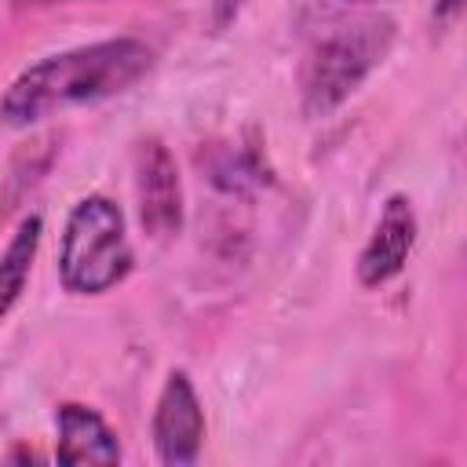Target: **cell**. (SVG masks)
Instances as JSON below:
<instances>
[{"label": "cell", "mask_w": 467, "mask_h": 467, "mask_svg": "<svg viewBox=\"0 0 467 467\" xmlns=\"http://www.w3.org/2000/svg\"><path fill=\"white\" fill-rule=\"evenodd\" d=\"M153 66V51L135 36L99 40L73 51L47 55L22 69L0 99V117L7 124H33L51 117L55 109L102 102L109 95L128 91Z\"/></svg>", "instance_id": "6da1fadb"}, {"label": "cell", "mask_w": 467, "mask_h": 467, "mask_svg": "<svg viewBox=\"0 0 467 467\" xmlns=\"http://www.w3.org/2000/svg\"><path fill=\"white\" fill-rule=\"evenodd\" d=\"M390 40H394V26L387 18L336 26L321 40H314L299 73L303 113L325 117L336 106H343L361 88V80L383 62Z\"/></svg>", "instance_id": "7a4b0ae2"}, {"label": "cell", "mask_w": 467, "mask_h": 467, "mask_svg": "<svg viewBox=\"0 0 467 467\" xmlns=\"http://www.w3.org/2000/svg\"><path fill=\"white\" fill-rule=\"evenodd\" d=\"M128 270H131V244L124 234L120 208L102 193L77 201L66 219L62 252H58V277L66 292L102 296L113 285H120Z\"/></svg>", "instance_id": "3957f363"}, {"label": "cell", "mask_w": 467, "mask_h": 467, "mask_svg": "<svg viewBox=\"0 0 467 467\" xmlns=\"http://www.w3.org/2000/svg\"><path fill=\"white\" fill-rule=\"evenodd\" d=\"M135 193L139 223L153 241L179 234L182 226V182L171 150L161 139H139L135 146Z\"/></svg>", "instance_id": "277c9868"}, {"label": "cell", "mask_w": 467, "mask_h": 467, "mask_svg": "<svg viewBox=\"0 0 467 467\" xmlns=\"http://www.w3.org/2000/svg\"><path fill=\"white\" fill-rule=\"evenodd\" d=\"M204 445V409L201 398L190 383V376L182 368H171L157 409H153V449L161 456V463L168 467H190L197 463Z\"/></svg>", "instance_id": "5b68a950"}, {"label": "cell", "mask_w": 467, "mask_h": 467, "mask_svg": "<svg viewBox=\"0 0 467 467\" xmlns=\"http://www.w3.org/2000/svg\"><path fill=\"white\" fill-rule=\"evenodd\" d=\"M412 244H416V212H412L409 197L394 193V197H387V204L379 212V223L368 237V244L358 255V281L365 288L387 285L390 277L401 274Z\"/></svg>", "instance_id": "8992f818"}, {"label": "cell", "mask_w": 467, "mask_h": 467, "mask_svg": "<svg viewBox=\"0 0 467 467\" xmlns=\"http://www.w3.org/2000/svg\"><path fill=\"white\" fill-rule=\"evenodd\" d=\"M55 427H58L55 456L62 463H117L120 460L117 434L95 409L80 401H66L55 412Z\"/></svg>", "instance_id": "52a82bcc"}, {"label": "cell", "mask_w": 467, "mask_h": 467, "mask_svg": "<svg viewBox=\"0 0 467 467\" xmlns=\"http://www.w3.org/2000/svg\"><path fill=\"white\" fill-rule=\"evenodd\" d=\"M40 215H26L18 223V230L11 234L4 255H0V317L18 303L26 281H29V270H33V259H36V244H40Z\"/></svg>", "instance_id": "ba28073f"}, {"label": "cell", "mask_w": 467, "mask_h": 467, "mask_svg": "<svg viewBox=\"0 0 467 467\" xmlns=\"http://www.w3.org/2000/svg\"><path fill=\"white\" fill-rule=\"evenodd\" d=\"M208 168H212V182L226 193H252L266 182L259 157L252 150H241V146H223Z\"/></svg>", "instance_id": "9c48e42d"}, {"label": "cell", "mask_w": 467, "mask_h": 467, "mask_svg": "<svg viewBox=\"0 0 467 467\" xmlns=\"http://www.w3.org/2000/svg\"><path fill=\"white\" fill-rule=\"evenodd\" d=\"M241 4H244V0H215V26L223 29V26L237 15V7H241Z\"/></svg>", "instance_id": "30bf717a"}, {"label": "cell", "mask_w": 467, "mask_h": 467, "mask_svg": "<svg viewBox=\"0 0 467 467\" xmlns=\"http://www.w3.org/2000/svg\"><path fill=\"white\" fill-rule=\"evenodd\" d=\"M460 7H463V0H438V4H434V18L449 22V18L460 15Z\"/></svg>", "instance_id": "8fae6325"}, {"label": "cell", "mask_w": 467, "mask_h": 467, "mask_svg": "<svg viewBox=\"0 0 467 467\" xmlns=\"http://www.w3.org/2000/svg\"><path fill=\"white\" fill-rule=\"evenodd\" d=\"M18 4H33V7H44V4H69V0H18Z\"/></svg>", "instance_id": "7c38bea8"}, {"label": "cell", "mask_w": 467, "mask_h": 467, "mask_svg": "<svg viewBox=\"0 0 467 467\" xmlns=\"http://www.w3.org/2000/svg\"><path fill=\"white\" fill-rule=\"evenodd\" d=\"M354 4H372V0H354Z\"/></svg>", "instance_id": "4fadbf2b"}]
</instances>
